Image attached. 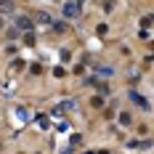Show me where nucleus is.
I'll use <instances>...</instances> for the list:
<instances>
[{
  "mask_svg": "<svg viewBox=\"0 0 154 154\" xmlns=\"http://www.w3.org/2000/svg\"><path fill=\"white\" fill-rule=\"evenodd\" d=\"M64 16H69V19H75V16H80V3H64Z\"/></svg>",
  "mask_w": 154,
  "mask_h": 154,
  "instance_id": "nucleus-1",
  "label": "nucleus"
},
{
  "mask_svg": "<svg viewBox=\"0 0 154 154\" xmlns=\"http://www.w3.org/2000/svg\"><path fill=\"white\" fill-rule=\"evenodd\" d=\"M37 21H45V24H48V21H51V16H48V14H37Z\"/></svg>",
  "mask_w": 154,
  "mask_h": 154,
  "instance_id": "nucleus-2",
  "label": "nucleus"
}]
</instances>
